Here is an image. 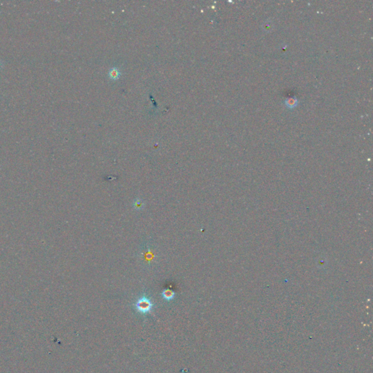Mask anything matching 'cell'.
<instances>
[{
	"instance_id": "7a4b0ae2",
	"label": "cell",
	"mask_w": 373,
	"mask_h": 373,
	"mask_svg": "<svg viewBox=\"0 0 373 373\" xmlns=\"http://www.w3.org/2000/svg\"><path fill=\"white\" fill-rule=\"evenodd\" d=\"M162 297L166 300L170 301L174 298L175 292L171 289H164L162 292Z\"/></svg>"
},
{
	"instance_id": "6da1fadb",
	"label": "cell",
	"mask_w": 373,
	"mask_h": 373,
	"mask_svg": "<svg viewBox=\"0 0 373 373\" xmlns=\"http://www.w3.org/2000/svg\"><path fill=\"white\" fill-rule=\"evenodd\" d=\"M136 310L142 314H147L153 309V304L150 300L147 297H142L137 300L135 304Z\"/></svg>"
},
{
	"instance_id": "5b68a950",
	"label": "cell",
	"mask_w": 373,
	"mask_h": 373,
	"mask_svg": "<svg viewBox=\"0 0 373 373\" xmlns=\"http://www.w3.org/2000/svg\"><path fill=\"white\" fill-rule=\"evenodd\" d=\"M118 77H119V74H118V72L117 70L113 69L110 72V78H112V79H116V78H118Z\"/></svg>"
},
{
	"instance_id": "277c9868",
	"label": "cell",
	"mask_w": 373,
	"mask_h": 373,
	"mask_svg": "<svg viewBox=\"0 0 373 373\" xmlns=\"http://www.w3.org/2000/svg\"><path fill=\"white\" fill-rule=\"evenodd\" d=\"M143 206H144V203H143V201H141V200L137 199L134 201V203H133V207H134L137 210L141 209V208H143Z\"/></svg>"
},
{
	"instance_id": "3957f363",
	"label": "cell",
	"mask_w": 373,
	"mask_h": 373,
	"mask_svg": "<svg viewBox=\"0 0 373 373\" xmlns=\"http://www.w3.org/2000/svg\"><path fill=\"white\" fill-rule=\"evenodd\" d=\"M297 104L298 101L296 97L289 98V99H286L285 100V105H286V107L289 108V109H293V108L297 107Z\"/></svg>"
}]
</instances>
